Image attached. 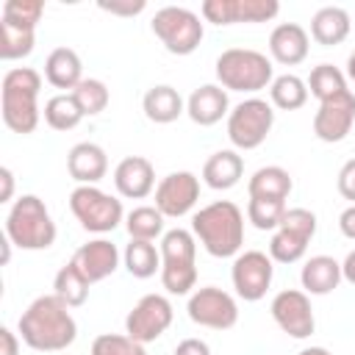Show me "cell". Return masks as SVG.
<instances>
[{
  "label": "cell",
  "instance_id": "1",
  "mask_svg": "<svg viewBox=\"0 0 355 355\" xmlns=\"http://www.w3.org/2000/svg\"><path fill=\"white\" fill-rule=\"evenodd\" d=\"M17 333L36 352H58L75 344L78 322L67 302H61L55 294H42L22 311Z\"/></svg>",
  "mask_w": 355,
  "mask_h": 355
},
{
  "label": "cell",
  "instance_id": "2",
  "mask_svg": "<svg viewBox=\"0 0 355 355\" xmlns=\"http://www.w3.org/2000/svg\"><path fill=\"white\" fill-rule=\"evenodd\" d=\"M191 233L214 258H236L244 244V214L230 200L202 205L191 216Z\"/></svg>",
  "mask_w": 355,
  "mask_h": 355
},
{
  "label": "cell",
  "instance_id": "3",
  "mask_svg": "<svg viewBox=\"0 0 355 355\" xmlns=\"http://www.w3.org/2000/svg\"><path fill=\"white\" fill-rule=\"evenodd\" d=\"M39 89L42 75L33 67H14L3 75L0 83V111L3 122L14 133H33L39 128Z\"/></svg>",
  "mask_w": 355,
  "mask_h": 355
},
{
  "label": "cell",
  "instance_id": "4",
  "mask_svg": "<svg viewBox=\"0 0 355 355\" xmlns=\"http://www.w3.org/2000/svg\"><path fill=\"white\" fill-rule=\"evenodd\" d=\"M216 80L225 92H244V94H255L261 89H269L275 80V69H272V58H266V53H258L252 47H230L222 50L216 64Z\"/></svg>",
  "mask_w": 355,
  "mask_h": 355
},
{
  "label": "cell",
  "instance_id": "5",
  "mask_svg": "<svg viewBox=\"0 0 355 355\" xmlns=\"http://www.w3.org/2000/svg\"><path fill=\"white\" fill-rule=\"evenodd\" d=\"M6 236L11 239L14 247L19 250H47L55 241V222L44 205L42 197L36 194H22L11 202L6 214Z\"/></svg>",
  "mask_w": 355,
  "mask_h": 355
},
{
  "label": "cell",
  "instance_id": "6",
  "mask_svg": "<svg viewBox=\"0 0 355 355\" xmlns=\"http://www.w3.org/2000/svg\"><path fill=\"white\" fill-rule=\"evenodd\" d=\"M150 28L158 36V42L166 47V53H172V55H191L200 47L202 36H205L200 14H194L186 6H164V8H158L153 22H150Z\"/></svg>",
  "mask_w": 355,
  "mask_h": 355
},
{
  "label": "cell",
  "instance_id": "7",
  "mask_svg": "<svg viewBox=\"0 0 355 355\" xmlns=\"http://www.w3.org/2000/svg\"><path fill=\"white\" fill-rule=\"evenodd\" d=\"M69 211L89 233H111L125 219L122 200L105 194L97 186H75L69 194Z\"/></svg>",
  "mask_w": 355,
  "mask_h": 355
},
{
  "label": "cell",
  "instance_id": "8",
  "mask_svg": "<svg viewBox=\"0 0 355 355\" xmlns=\"http://www.w3.org/2000/svg\"><path fill=\"white\" fill-rule=\"evenodd\" d=\"M275 125V108L263 97H247L227 114V139L236 150H255Z\"/></svg>",
  "mask_w": 355,
  "mask_h": 355
},
{
  "label": "cell",
  "instance_id": "9",
  "mask_svg": "<svg viewBox=\"0 0 355 355\" xmlns=\"http://www.w3.org/2000/svg\"><path fill=\"white\" fill-rule=\"evenodd\" d=\"M316 236V214L308 208H286L277 230L269 239V258L275 263H297Z\"/></svg>",
  "mask_w": 355,
  "mask_h": 355
},
{
  "label": "cell",
  "instance_id": "10",
  "mask_svg": "<svg viewBox=\"0 0 355 355\" xmlns=\"http://www.w3.org/2000/svg\"><path fill=\"white\" fill-rule=\"evenodd\" d=\"M272 277H275V261L261 252V250H244L233 258V266H230V280H233V288L236 294L244 300V302H258L266 297L269 286H272Z\"/></svg>",
  "mask_w": 355,
  "mask_h": 355
},
{
  "label": "cell",
  "instance_id": "11",
  "mask_svg": "<svg viewBox=\"0 0 355 355\" xmlns=\"http://www.w3.org/2000/svg\"><path fill=\"white\" fill-rule=\"evenodd\" d=\"M189 319L200 327L211 330H230L239 322V305L233 294H227L219 286H202L189 294Z\"/></svg>",
  "mask_w": 355,
  "mask_h": 355
},
{
  "label": "cell",
  "instance_id": "12",
  "mask_svg": "<svg viewBox=\"0 0 355 355\" xmlns=\"http://www.w3.org/2000/svg\"><path fill=\"white\" fill-rule=\"evenodd\" d=\"M172 316V302L164 294H144L125 316V333L139 344H150L169 330Z\"/></svg>",
  "mask_w": 355,
  "mask_h": 355
},
{
  "label": "cell",
  "instance_id": "13",
  "mask_svg": "<svg viewBox=\"0 0 355 355\" xmlns=\"http://www.w3.org/2000/svg\"><path fill=\"white\" fill-rule=\"evenodd\" d=\"M269 313L275 319V324L291 336V338H308L316 330V319H313V308H311V297L300 288H283L275 294Z\"/></svg>",
  "mask_w": 355,
  "mask_h": 355
},
{
  "label": "cell",
  "instance_id": "14",
  "mask_svg": "<svg viewBox=\"0 0 355 355\" xmlns=\"http://www.w3.org/2000/svg\"><path fill=\"white\" fill-rule=\"evenodd\" d=\"M280 11L277 0H205L200 14L214 25H236V22H269Z\"/></svg>",
  "mask_w": 355,
  "mask_h": 355
},
{
  "label": "cell",
  "instance_id": "15",
  "mask_svg": "<svg viewBox=\"0 0 355 355\" xmlns=\"http://www.w3.org/2000/svg\"><path fill=\"white\" fill-rule=\"evenodd\" d=\"M197 200H200V178L189 169L169 172L155 186V208L169 219L186 216L197 205Z\"/></svg>",
  "mask_w": 355,
  "mask_h": 355
},
{
  "label": "cell",
  "instance_id": "16",
  "mask_svg": "<svg viewBox=\"0 0 355 355\" xmlns=\"http://www.w3.org/2000/svg\"><path fill=\"white\" fill-rule=\"evenodd\" d=\"M355 125V92H341L330 100L319 103V111L313 114V133L319 141L338 144L349 136Z\"/></svg>",
  "mask_w": 355,
  "mask_h": 355
},
{
  "label": "cell",
  "instance_id": "17",
  "mask_svg": "<svg viewBox=\"0 0 355 355\" xmlns=\"http://www.w3.org/2000/svg\"><path fill=\"white\" fill-rule=\"evenodd\" d=\"M72 263L83 272V277L89 283H100V280H105L108 275L116 272V266H119V250H116V244L111 239H103L100 236V239H92V241L80 244L75 250V255H72Z\"/></svg>",
  "mask_w": 355,
  "mask_h": 355
},
{
  "label": "cell",
  "instance_id": "18",
  "mask_svg": "<svg viewBox=\"0 0 355 355\" xmlns=\"http://www.w3.org/2000/svg\"><path fill=\"white\" fill-rule=\"evenodd\" d=\"M114 186L125 200H144L155 189V166L144 155H128L114 169Z\"/></svg>",
  "mask_w": 355,
  "mask_h": 355
},
{
  "label": "cell",
  "instance_id": "19",
  "mask_svg": "<svg viewBox=\"0 0 355 355\" xmlns=\"http://www.w3.org/2000/svg\"><path fill=\"white\" fill-rule=\"evenodd\" d=\"M308 50H311V36L297 22H280L269 33V55L283 67L302 64L308 58Z\"/></svg>",
  "mask_w": 355,
  "mask_h": 355
},
{
  "label": "cell",
  "instance_id": "20",
  "mask_svg": "<svg viewBox=\"0 0 355 355\" xmlns=\"http://www.w3.org/2000/svg\"><path fill=\"white\" fill-rule=\"evenodd\" d=\"M186 114L200 128H211V125L222 122V116L230 114L227 92L219 83H202V86H197L189 94V100H186Z\"/></svg>",
  "mask_w": 355,
  "mask_h": 355
},
{
  "label": "cell",
  "instance_id": "21",
  "mask_svg": "<svg viewBox=\"0 0 355 355\" xmlns=\"http://www.w3.org/2000/svg\"><path fill=\"white\" fill-rule=\"evenodd\" d=\"M67 172L78 186H94L108 172V155L94 141H78L67 153Z\"/></svg>",
  "mask_w": 355,
  "mask_h": 355
},
{
  "label": "cell",
  "instance_id": "22",
  "mask_svg": "<svg viewBox=\"0 0 355 355\" xmlns=\"http://www.w3.org/2000/svg\"><path fill=\"white\" fill-rule=\"evenodd\" d=\"M341 263L333 258V255H313L302 263V272H300V283H302V291L311 297H324L330 291L338 288L341 283Z\"/></svg>",
  "mask_w": 355,
  "mask_h": 355
},
{
  "label": "cell",
  "instance_id": "23",
  "mask_svg": "<svg viewBox=\"0 0 355 355\" xmlns=\"http://www.w3.org/2000/svg\"><path fill=\"white\" fill-rule=\"evenodd\" d=\"M141 111L150 122L155 125H169L175 122L180 114H186V100L180 97V92L175 86H166V83H158V86H150L141 97Z\"/></svg>",
  "mask_w": 355,
  "mask_h": 355
},
{
  "label": "cell",
  "instance_id": "24",
  "mask_svg": "<svg viewBox=\"0 0 355 355\" xmlns=\"http://www.w3.org/2000/svg\"><path fill=\"white\" fill-rule=\"evenodd\" d=\"M241 175H244V158L236 150H216L202 164V180L214 191L233 189L241 180Z\"/></svg>",
  "mask_w": 355,
  "mask_h": 355
},
{
  "label": "cell",
  "instance_id": "25",
  "mask_svg": "<svg viewBox=\"0 0 355 355\" xmlns=\"http://www.w3.org/2000/svg\"><path fill=\"white\" fill-rule=\"evenodd\" d=\"M352 19L341 6H322L311 17V39L322 47H336L349 36Z\"/></svg>",
  "mask_w": 355,
  "mask_h": 355
},
{
  "label": "cell",
  "instance_id": "26",
  "mask_svg": "<svg viewBox=\"0 0 355 355\" xmlns=\"http://www.w3.org/2000/svg\"><path fill=\"white\" fill-rule=\"evenodd\" d=\"M44 80L55 89L72 92L83 80V64L80 55L72 47H55L44 58Z\"/></svg>",
  "mask_w": 355,
  "mask_h": 355
},
{
  "label": "cell",
  "instance_id": "27",
  "mask_svg": "<svg viewBox=\"0 0 355 355\" xmlns=\"http://www.w3.org/2000/svg\"><path fill=\"white\" fill-rule=\"evenodd\" d=\"M291 189H294V180H291L288 169H283V166H261L247 180V194L261 197V200H283L286 202Z\"/></svg>",
  "mask_w": 355,
  "mask_h": 355
},
{
  "label": "cell",
  "instance_id": "28",
  "mask_svg": "<svg viewBox=\"0 0 355 355\" xmlns=\"http://www.w3.org/2000/svg\"><path fill=\"white\" fill-rule=\"evenodd\" d=\"M308 83L300 78V75H277L269 86V103L272 108H280V111H297L308 103Z\"/></svg>",
  "mask_w": 355,
  "mask_h": 355
},
{
  "label": "cell",
  "instance_id": "29",
  "mask_svg": "<svg viewBox=\"0 0 355 355\" xmlns=\"http://www.w3.org/2000/svg\"><path fill=\"white\" fill-rule=\"evenodd\" d=\"M122 261H125V269L139 280H147L155 272H161V250L153 241L130 239V244L122 252Z\"/></svg>",
  "mask_w": 355,
  "mask_h": 355
},
{
  "label": "cell",
  "instance_id": "30",
  "mask_svg": "<svg viewBox=\"0 0 355 355\" xmlns=\"http://www.w3.org/2000/svg\"><path fill=\"white\" fill-rule=\"evenodd\" d=\"M89 280L83 277V272L69 261V263H64L58 272H55V277H53V294L61 300V302H67L69 308H80L83 302H86V297H89Z\"/></svg>",
  "mask_w": 355,
  "mask_h": 355
},
{
  "label": "cell",
  "instance_id": "31",
  "mask_svg": "<svg viewBox=\"0 0 355 355\" xmlns=\"http://www.w3.org/2000/svg\"><path fill=\"white\" fill-rule=\"evenodd\" d=\"M80 119H83V111H80V105L75 103L72 92H58V94H53V97L44 103V122H47L53 130L67 133V130L78 128Z\"/></svg>",
  "mask_w": 355,
  "mask_h": 355
},
{
  "label": "cell",
  "instance_id": "32",
  "mask_svg": "<svg viewBox=\"0 0 355 355\" xmlns=\"http://www.w3.org/2000/svg\"><path fill=\"white\" fill-rule=\"evenodd\" d=\"M164 214L155 208V205H136L133 211L125 214V227H128V236L130 239H139V241H155L158 236H164Z\"/></svg>",
  "mask_w": 355,
  "mask_h": 355
},
{
  "label": "cell",
  "instance_id": "33",
  "mask_svg": "<svg viewBox=\"0 0 355 355\" xmlns=\"http://www.w3.org/2000/svg\"><path fill=\"white\" fill-rule=\"evenodd\" d=\"M161 263H197V239L186 227H172L161 236Z\"/></svg>",
  "mask_w": 355,
  "mask_h": 355
},
{
  "label": "cell",
  "instance_id": "34",
  "mask_svg": "<svg viewBox=\"0 0 355 355\" xmlns=\"http://www.w3.org/2000/svg\"><path fill=\"white\" fill-rule=\"evenodd\" d=\"M33 44H36V31L0 19V58L3 61L28 58L33 53Z\"/></svg>",
  "mask_w": 355,
  "mask_h": 355
},
{
  "label": "cell",
  "instance_id": "35",
  "mask_svg": "<svg viewBox=\"0 0 355 355\" xmlns=\"http://www.w3.org/2000/svg\"><path fill=\"white\" fill-rule=\"evenodd\" d=\"M305 83H308V92L322 103V100H330V97L347 92V72H341L333 64H319L311 69Z\"/></svg>",
  "mask_w": 355,
  "mask_h": 355
},
{
  "label": "cell",
  "instance_id": "36",
  "mask_svg": "<svg viewBox=\"0 0 355 355\" xmlns=\"http://www.w3.org/2000/svg\"><path fill=\"white\" fill-rule=\"evenodd\" d=\"M72 97H75V103L80 105L83 116H97V114H103V111L108 108V103H111V92H108V86H105L100 78H83V80L72 89Z\"/></svg>",
  "mask_w": 355,
  "mask_h": 355
},
{
  "label": "cell",
  "instance_id": "37",
  "mask_svg": "<svg viewBox=\"0 0 355 355\" xmlns=\"http://www.w3.org/2000/svg\"><path fill=\"white\" fill-rule=\"evenodd\" d=\"M286 202L283 200H261V197H250L247 202V219L252 222V227L258 230H277L283 214H286Z\"/></svg>",
  "mask_w": 355,
  "mask_h": 355
},
{
  "label": "cell",
  "instance_id": "38",
  "mask_svg": "<svg viewBox=\"0 0 355 355\" xmlns=\"http://www.w3.org/2000/svg\"><path fill=\"white\" fill-rule=\"evenodd\" d=\"M161 286L175 297L191 294L197 286V263H161Z\"/></svg>",
  "mask_w": 355,
  "mask_h": 355
},
{
  "label": "cell",
  "instance_id": "39",
  "mask_svg": "<svg viewBox=\"0 0 355 355\" xmlns=\"http://www.w3.org/2000/svg\"><path fill=\"white\" fill-rule=\"evenodd\" d=\"M89 355H147V349L128 333H100L92 341Z\"/></svg>",
  "mask_w": 355,
  "mask_h": 355
},
{
  "label": "cell",
  "instance_id": "40",
  "mask_svg": "<svg viewBox=\"0 0 355 355\" xmlns=\"http://www.w3.org/2000/svg\"><path fill=\"white\" fill-rule=\"evenodd\" d=\"M42 14H44V3L42 0H6L0 19L11 22V25H19V28L36 31Z\"/></svg>",
  "mask_w": 355,
  "mask_h": 355
},
{
  "label": "cell",
  "instance_id": "41",
  "mask_svg": "<svg viewBox=\"0 0 355 355\" xmlns=\"http://www.w3.org/2000/svg\"><path fill=\"white\" fill-rule=\"evenodd\" d=\"M103 11H108V14H116V17H136V14H141L144 8H147V3L144 0H100L97 3Z\"/></svg>",
  "mask_w": 355,
  "mask_h": 355
},
{
  "label": "cell",
  "instance_id": "42",
  "mask_svg": "<svg viewBox=\"0 0 355 355\" xmlns=\"http://www.w3.org/2000/svg\"><path fill=\"white\" fill-rule=\"evenodd\" d=\"M336 186H338V194L355 205V158H349V161L338 169Z\"/></svg>",
  "mask_w": 355,
  "mask_h": 355
},
{
  "label": "cell",
  "instance_id": "43",
  "mask_svg": "<svg viewBox=\"0 0 355 355\" xmlns=\"http://www.w3.org/2000/svg\"><path fill=\"white\" fill-rule=\"evenodd\" d=\"M175 355H211V347L202 338H183L175 347Z\"/></svg>",
  "mask_w": 355,
  "mask_h": 355
},
{
  "label": "cell",
  "instance_id": "44",
  "mask_svg": "<svg viewBox=\"0 0 355 355\" xmlns=\"http://www.w3.org/2000/svg\"><path fill=\"white\" fill-rule=\"evenodd\" d=\"M19 333L0 327V355H19Z\"/></svg>",
  "mask_w": 355,
  "mask_h": 355
},
{
  "label": "cell",
  "instance_id": "45",
  "mask_svg": "<svg viewBox=\"0 0 355 355\" xmlns=\"http://www.w3.org/2000/svg\"><path fill=\"white\" fill-rule=\"evenodd\" d=\"M338 227H341V233H344L347 239L355 241V205H347V208L341 211V216H338Z\"/></svg>",
  "mask_w": 355,
  "mask_h": 355
},
{
  "label": "cell",
  "instance_id": "46",
  "mask_svg": "<svg viewBox=\"0 0 355 355\" xmlns=\"http://www.w3.org/2000/svg\"><path fill=\"white\" fill-rule=\"evenodd\" d=\"M0 183H3L0 202H11V197H14V172L8 166H0Z\"/></svg>",
  "mask_w": 355,
  "mask_h": 355
},
{
  "label": "cell",
  "instance_id": "47",
  "mask_svg": "<svg viewBox=\"0 0 355 355\" xmlns=\"http://www.w3.org/2000/svg\"><path fill=\"white\" fill-rule=\"evenodd\" d=\"M341 277H344L349 286H355V250L347 252V258L341 261Z\"/></svg>",
  "mask_w": 355,
  "mask_h": 355
},
{
  "label": "cell",
  "instance_id": "48",
  "mask_svg": "<svg viewBox=\"0 0 355 355\" xmlns=\"http://www.w3.org/2000/svg\"><path fill=\"white\" fill-rule=\"evenodd\" d=\"M11 247H14V244H11V239H8V236H3V258H0V263H3V266L11 261Z\"/></svg>",
  "mask_w": 355,
  "mask_h": 355
},
{
  "label": "cell",
  "instance_id": "49",
  "mask_svg": "<svg viewBox=\"0 0 355 355\" xmlns=\"http://www.w3.org/2000/svg\"><path fill=\"white\" fill-rule=\"evenodd\" d=\"M297 355H330L324 347H305V349H300Z\"/></svg>",
  "mask_w": 355,
  "mask_h": 355
},
{
  "label": "cell",
  "instance_id": "50",
  "mask_svg": "<svg viewBox=\"0 0 355 355\" xmlns=\"http://www.w3.org/2000/svg\"><path fill=\"white\" fill-rule=\"evenodd\" d=\"M347 78L349 80H355V50L349 53V58H347Z\"/></svg>",
  "mask_w": 355,
  "mask_h": 355
}]
</instances>
